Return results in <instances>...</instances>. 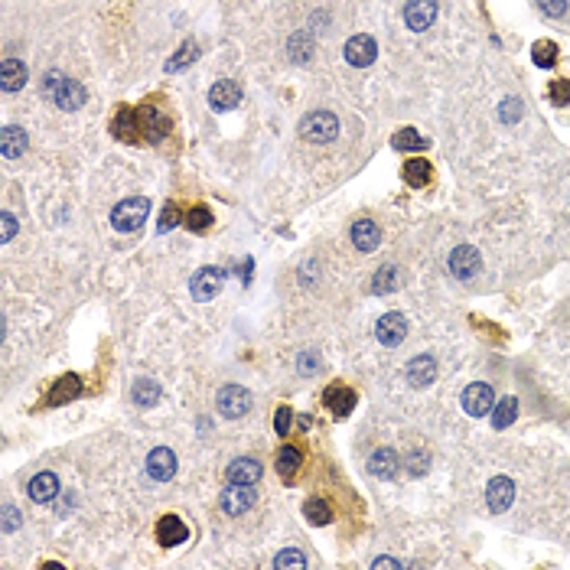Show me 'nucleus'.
<instances>
[{
    "label": "nucleus",
    "instance_id": "obj_1",
    "mask_svg": "<svg viewBox=\"0 0 570 570\" xmlns=\"http://www.w3.org/2000/svg\"><path fill=\"white\" fill-rule=\"evenodd\" d=\"M43 92L53 98L62 111H78L85 105V85L76 78H65L62 72H46L43 76Z\"/></svg>",
    "mask_w": 570,
    "mask_h": 570
},
{
    "label": "nucleus",
    "instance_id": "obj_2",
    "mask_svg": "<svg viewBox=\"0 0 570 570\" xmlns=\"http://www.w3.org/2000/svg\"><path fill=\"white\" fill-rule=\"evenodd\" d=\"M300 134L310 144H329V140L339 137V118L333 111H313L300 121Z\"/></svg>",
    "mask_w": 570,
    "mask_h": 570
},
{
    "label": "nucleus",
    "instance_id": "obj_3",
    "mask_svg": "<svg viewBox=\"0 0 570 570\" xmlns=\"http://www.w3.org/2000/svg\"><path fill=\"white\" fill-rule=\"evenodd\" d=\"M150 216V199H144V196H134V199H124V202L111 212V225L118 228V232H137L144 222Z\"/></svg>",
    "mask_w": 570,
    "mask_h": 570
},
{
    "label": "nucleus",
    "instance_id": "obj_4",
    "mask_svg": "<svg viewBox=\"0 0 570 570\" xmlns=\"http://www.w3.org/2000/svg\"><path fill=\"white\" fill-rule=\"evenodd\" d=\"M216 408L222 417H245L248 411H251V391L241 385H225L218 391Z\"/></svg>",
    "mask_w": 570,
    "mask_h": 570
},
{
    "label": "nucleus",
    "instance_id": "obj_5",
    "mask_svg": "<svg viewBox=\"0 0 570 570\" xmlns=\"http://www.w3.org/2000/svg\"><path fill=\"white\" fill-rule=\"evenodd\" d=\"M343 55H345V62L352 65V69H368V65L375 62V55H378V43L368 36V33H355L352 40L343 46Z\"/></svg>",
    "mask_w": 570,
    "mask_h": 570
},
{
    "label": "nucleus",
    "instance_id": "obj_6",
    "mask_svg": "<svg viewBox=\"0 0 570 570\" xmlns=\"http://www.w3.org/2000/svg\"><path fill=\"white\" fill-rule=\"evenodd\" d=\"M375 336H378V343L388 345V349L401 345L408 339V320H404V313H385L375 323Z\"/></svg>",
    "mask_w": 570,
    "mask_h": 570
},
{
    "label": "nucleus",
    "instance_id": "obj_7",
    "mask_svg": "<svg viewBox=\"0 0 570 570\" xmlns=\"http://www.w3.org/2000/svg\"><path fill=\"white\" fill-rule=\"evenodd\" d=\"M222 284H225V270L222 268H202V270H196V277H193V300L205 303V300H212L218 291H222Z\"/></svg>",
    "mask_w": 570,
    "mask_h": 570
},
{
    "label": "nucleus",
    "instance_id": "obj_8",
    "mask_svg": "<svg viewBox=\"0 0 570 570\" xmlns=\"http://www.w3.org/2000/svg\"><path fill=\"white\" fill-rule=\"evenodd\" d=\"M479 268H483V261H479V251L469 245H460V248H453V254H450V274L456 280H473L476 274H479Z\"/></svg>",
    "mask_w": 570,
    "mask_h": 570
},
{
    "label": "nucleus",
    "instance_id": "obj_9",
    "mask_svg": "<svg viewBox=\"0 0 570 570\" xmlns=\"http://www.w3.org/2000/svg\"><path fill=\"white\" fill-rule=\"evenodd\" d=\"M433 20H437V0H408L404 3V23L414 33L431 30Z\"/></svg>",
    "mask_w": 570,
    "mask_h": 570
},
{
    "label": "nucleus",
    "instance_id": "obj_10",
    "mask_svg": "<svg viewBox=\"0 0 570 570\" xmlns=\"http://www.w3.org/2000/svg\"><path fill=\"white\" fill-rule=\"evenodd\" d=\"M189 538V528L180 515H163L157 521V541H160V548H180L183 541Z\"/></svg>",
    "mask_w": 570,
    "mask_h": 570
},
{
    "label": "nucleus",
    "instance_id": "obj_11",
    "mask_svg": "<svg viewBox=\"0 0 570 570\" xmlns=\"http://www.w3.org/2000/svg\"><path fill=\"white\" fill-rule=\"evenodd\" d=\"M463 408L469 417H485L489 411H492V388L483 385V381H476L463 391Z\"/></svg>",
    "mask_w": 570,
    "mask_h": 570
},
{
    "label": "nucleus",
    "instance_id": "obj_12",
    "mask_svg": "<svg viewBox=\"0 0 570 570\" xmlns=\"http://www.w3.org/2000/svg\"><path fill=\"white\" fill-rule=\"evenodd\" d=\"M485 499H489V508H492L495 515H502L515 502V483L508 476H495L492 483H489V489H485Z\"/></svg>",
    "mask_w": 570,
    "mask_h": 570
},
{
    "label": "nucleus",
    "instance_id": "obj_13",
    "mask_svg": "<svg viewBox=\"0 0 570 570\" xmlns=\"http://www.w3.org/2000/svg\"><path fill=\"white\" fill-rule=\"evenodd\" d=\"M258 502V495L251 492V485H228L225 492H222V512L225 515H245L248 508Z\"/></svg>",
    "mask_w": 570,
    "mask_h": 570
},
{
    "label": "nucleus",
    "instance_id": "obj_14",
    "mask_svg": "<svg viewBox=\"0 0 570 570\" xmlns=\"http://www.w3.org/2000/svg\"><path fill=\"white\" fill-rule=\"evenodd\" d=\"M209 105L216 111H232L235 105H241V85L232 78H222L209 88Z\"/></svg>",
    "mask_w": 570,
    "mask_h": 570
},
{
    "label": "nucleus",
    "instance_id": "obj_15",
    "mask_svg": "<svg viewBox=\"0 0 570 570\" xmlns=\"http://www.w3.org/2000/svg\"><path fill=\"white\" fill-rule=\"evenodd\" d=\"M147 473H150V479H157V483L173 479V473H176V453H173L170 447L150 450V456H147Z\"/></svg>",
    "mask_w": 570,
    "mask_h": 570
},
{
    "label": "nucleus",
    "instance_id": "obj_16",
    "mask_svg": "<svg viewBox=\"0 0 570 570\" xmlns=\"http://www.w3.org/2000/svg\"><path fill=\"white\" fill-rule=\"evenodd\" d=\"M225 476L232 485H254L261 479V463L251 460V456H238V460L228 463Z\"/></svg>",
    "mask_w": 570,
    "mask_h": 570
},
{
    "label": "nucleus",
    "instance_id": "obj_17",
    "mask_svg": "<svg viewBox=\"0 0 570 570\" xmlns=\"http://www.w3.org/2000/svg\"><path fill=\"white\" fill-rule=\"evenodd\" d=\"M137 118H140V130H147V137H150V140H163V137H166V130H170V118H166L157 105H144V108L137 111Z\"/></svg>",
    "mask_w": 570,
    "mask_h": 570
},
{
    "label": "nucleus",
    "instance_id": "obj_18",
    "mask_svg": "<svg viewBox=\"0 0 570 570\" xmlns=\"http://www.w3.org/2000/svg\"><path fill=\"white\" fill-rule=\"evenodd\" d=\"M30 147V137H26V130L17 128V124H7V128L0 130V153L7 157V160H17L23 157Z\"/></svg>",
    "mask_w": 570,
    "mask_h": 570
},
{
    "label": "nucleus",
    "instance_id": "obj_19",
    "mask_svg": "<svg viewBox=\"0 0 570 570\" xmlns=\"http://www.w3.org/2000/svg\"><path fill=\"white\" fill-rule=\"evenodd\" d=\"M323 404L333 411L336 417H349L352 408H355V391L352 388H345V385H329L326 388V395H323Z\"/></svg>",
    "mask_w": 570,
    "mask_h": 570
},
{
    "label": "nucleus",
    "instance_id": "obj_20",
    "mask_svg": "<svg viewBox=\"0 0 570 570\" xmlns=\"http://www.w3.org/2000/svg\"><path fill=\"white\" fill-rule=\"evenodd\" d=\"M433 378H437V362H433V355H417V359L408 362V381L414 388L433 385Z\"/></svg>",
    "mask_w": 570,
    "mask_h": 570
},
{
    "label": "nucleus",
    "instance_id": "obj_21",
    "mask_svg": "<svg viewBox=\"0 0 570 570\" xmlns=\"http://www.w3.org/2000/svg\"><path fill=\"white\" fill-rule=\"evenodd\" d=\"M352 245L359 248V251H365V254L381 245V232H378V225L372 218H359L352 225Z\"/></svg>",
    "mask_w": 570,
    "mask_h": 570
},
{
    "label": "nucleus",
    "instance_id": "obj_22",
    "mask_svg": "<svg viewBox=\"0 0 570 570\" xmlns=\"http://www.w3.org/2000/svg\"><path fill=\"white\" fill-rule=\"evenodd\" d=\"M26 492H30L33 502H53L55 495H59V479H55L53 473L33 476L30 485H26Z\"/></svg>",
    "mask_w": 570,
    "mask_h": 570
},
{
    "label": "nucleus",
    "instance_id": "obj_23",
    "mask_svg": "<svg viewBox=\"0 0 570 570\" xmlns=\"http://www.w3.org/2000/svg\"><path fill=\"white\" fill-rule=\"evenodd\" d=\"M26 85V65L20 59H3L0 62V88L3 92H17Z\"/></svg>",
    "mask_w": 570,
    "mask_h": 570
},
{
    "label": "nucleus",
    "instance_id": "obj_24",
    "mask_svg": "<svg viewBox=\"0 0 570 570\" xmlns=\"http://www.w3.org/2000/svg\"><path fill=\"white\" fill-rule=\"evenodd\" d=\"M368 469H372V476H378V479H391V476L398 473V453L395 450H375L372 453V460H368Z\"/></svg>",
    "mask_w": 570,
    "mask_h": 570
},
{
    "label": "nucleus",
    "instance_id": "obj_25",
    "mask_svg": "<svg viewBox=\"0 0 570 570\" xmlns=\"http://www.w3.org/2000/svg\"><path fill=\"white\" fill-rule=\"evenodd\" d=\"M130 398H134V404H137V408H153V404L160 401V385H157V381H150V378H140V381H134Z\"/></svg>",
    "mask_w": 570,
    "mask_h": 570
},
{
    "label": "nucleus",
    "instance_id": "obj_26",
    "mask_svg": "<svg viewBox=\"0 0 570 570\" xmlns=\"http://www.w3.org/2000/svg\"><path fill=\"white\" fill-rule=\"evenodd\" d=\"M82 391V378H76V375H65V378H59L55 381V388H53V395H49V404L53 408H59V404H65V401H72Z\"/></svg>",
    "mask_w": 570,
    "mask_h": 570
},
{
    "label": "nucleus",
    "instance_id": "obj_27",
    "mask_svg": "<svg viewBox=\"0 0 570 570\" xmlns=\"http://www.w3.org/2000/svg\"><path fill=\"white\" fill-rule=\"evenodd\" d=\"M300 463H303V456H300V450H297V447H284V450L277 453V473H280V479H287V483H291L293 476H297V469H300Z\"/></svg>",
    "mask_w": 570,
    "mask_h": 570
},
{
    "label": "nucleus",
    "instance_id": "obj_28",
    "mask_svg": "<svg viewBox=\"0 0 570 570\" xmlns=\"http://www.w3.org/2000/svg\"><path fill=\"white\" fill-rule=\"evenodd\" d=\"M196 59H199V43L196 40H186L180 49H176V55H173L170 62H166V72H180V69H186V65H193Z\"/></svg>",
    "mask_w": 570,
    "mask_h": 570
},
{
    "label": "nucleus",
    "instance_id": "obj_29",
    "mask_svg": "<svg viewBox=\"0 0 570 570\" xmlns=\"http://www.w3.org/2000/svg\"><path fill=\"white\" fill-rule=\"evenodd\" d=\"M404 180H408L411 186H427L431 183V163L424 160V157H411V160L404 163Z\"/></svg>",
    "mask_w": 570,
    "mask_h": 570
},
{
    "label": "nucleus",
    "instance_id": "obj_30",
    "mask_svg": "<svg viewBox=\"0 0 570 570\" xmlns=\"http://www.w3.org/2000/svg\"><path fill=\"white\" fill-rule=\"evenodd\" d=\"M391 147L395 150H427V137H420L417 130L414 128H404V130H398L395 137H391Z\"/></svg>",
    "mask_w": 570,
    "mask_h": 570
},
{
    "label": "nucleus",
    "instance_id": "obj_31",
    "mask_svg": "<svg viewBox=\"0 0 570 570\" xmlns=\"http://www.w3.org/2000/svg\"><path fill=\"white\" fill-rule=\"evenodd\" d=\"M137 130H140V118L134 111L121 108L118 118H114V134H118L121 140H137Z\"/></svg>",
    "mask_w": 570,
    "mask_h": 570
},
{
    "label": "nucleus",
    "instance_id": "obj_32",
    "mask_svg": "<svg viewBox=\"0 0 570 570\" xmlns=\"http://www.w3.org/2000/svg\"><path fill=\"white\" fill-rule=\"evenodd\" d=\"M518 417V401L515 398H506V401H499V408L492 411V427L495 431H506L508 424Z\"/></svg>",
    "mask_w": 570,
    "mask_h": 570
},
{
    "label": "nucleus",
    "instance_id": "obj_33",
    "mask_svg": "<svg viewBox=\"0 0 570 570\" xmlns=\"http://www.w3.org/2000/svg\"><path fill=\"white\" fill-rule=\"evenodd\" d=\"M531 59L538 69H551V65L558 62V46L551 43V40H538V43L531 46Z\"/></svg>",
    "mask_w": 570,
    "mask_h": 570
},
{
    "label": "nucleus",
    "instance_id": "obj_34",
    "mask_svg": "<svg viewBox=\"0 0 570 570\" xmlns=\"http://www.w3.org/2000/svg\"><path fill=\"white\" fill-rule=\"evenodd\" d=\"M287 49H291V59H293V62H306V59H310V55H313V43H310V33H306V30H303V33H293V36H291V46H287Z\"/></svg>",
    "mask_w": 570,
    "mask_h": 570
},
{
    "label": "nucleus",
    "instance_id": "obj_35",
    "mask_svg": "<svg viewBox=\"0 0 570 570\" xmlns=\"http://www.w3.org/2000/svg\"><path fill=\"white\" fill-rule=\"evenodd\" d=\"M525 114V101L521 98H506L502 105H499V121L502 124H518Z\"/></svg>",
    "mask_w": 570,
    "mask_h": 570
},
{
    "label": "nucleus",
    "instance_id": "obj_36",
    "mask_svg": "<svg viewBox=\"0 0 570 570\" xmlns=\"http://www.w3.org/2000/svg\"><path fill=\"white\" fill-rule=\"evenodd\" d=\"M303 515H306V521H313V525H326V521H329V506H326L323 499H310V502L303 506Z\"/></svg>",
    "mask_w": 570,
    "mask_h": 570
},
{
    "label": "nucleus",
    "instance_id": "obj_37",
    "mask_svg": "<svg viewBox=\"0 0 570 570\" xmlns=\"http://www.w3.org/2000/svg\"><path fill=\"white\" fill-rule=\"evenodd\" d=\"M209 225H212V212H209L205 205L189 209V216H186V228H189V232H205Z\"/></svg>",
    "mask_w": 570,
    "mask_h": 570
},
{
    "label": "nucleus",
    "instance_id": "obj_38",
    "mask_svg": "<svg viewBox=\"0 0 570 570\" xmlns=\"http://www.w3.org/2000/svg\"><path fill=\"white\" fill-rule=\"evenodd\" d=\"M375 291L378 293L398 291V268H395V264H385V268L375 274Z\"/></svg>",
    "mask_w": 570,
    "mask_h": 570
},
{
    "label": "nucleus",
    "instance_id": "obj_39",
    "mask_svg": "<svg viewBox=\"0 0 570 570\" xmlns=\"http://www.w3.org/2000/svg\"><path fill=\"white\" fill-rule=\"evenodd\" d=\"M548 98L554 105H570V78H554L548 88Z\"/></svg>",
    "mask_w": 570,
    "mask_h": 570
},
{
    "label": "nucleus",
    "instance_id": "obj_40",
    "mask_svg": "<svg viewBox=\"0 0 570 570\" xmlns=\"http://www.w3.org/2000/svg\"><path fill=\"white\" fill-rule=\"evenodd\" d=\"M173 225H180V209H176V202H166L163 205V212H160V222H157V232H170Z\"/></svg>",
    "mask_w": 570,
    "mask_h": 570
},
{
    "label": "nucleus",
    "instance_id": "obj_41",
    "mask_svg": "<svg viewBox=\"0 0 570 570\" xmlns=\"http://www.w3.org/2000/svg\"><path fill=\"white\" fill-rule=\"evenodd\" d=\"M274 567L284 570V567H306V558H303L300 551H280L277 558H274Z\"/></svg>",
    "mask_w": 570,
    "mask_h": 570
},
{
    "label": "nucleus",
    "instance_id": "obj_42",
    "mask_svg": "<svg viewBox=\"0 0 570 570\" xmlns=\"http://www.w3.org/2000/svg\"><path fill=\"white\" fill-rule=\"evenodd\" d=\"M291 424H293V411L287 408V404H284V408H277V414H274V431H277L280 437H287Z\"/></svg>",
    "mask_w": 570,
    "mask_h": 570
},
{
    "label": "nucleus",
    "instance_id": "obj_43",
    "mask_svg": "<svg viewBox=\"0 0 570 570\" xmlns=\"http://www.w3.org/2000/svg\"><path fill=\"white\" fill-rule=\"evenodd\" d=\"M538 10L544 17H564L567 13V0H538Z\"/></svg>",
    "mask_w": 570,
    "mask_h": 570
},
{
    "label": "nucleus",
    "instance_id": "obj_44",
    "mask_svg": "<svg viewBox=\"0 0 570 570\" xmlns=\"http://www.w3.org/2000/svg\"><path fill=\"white\" fill-rule=\"evenodd\" d=\"M427 463H431V460H427V453H414V450H411V456H408V466H411V476H414V473H417V476H424V473H427Z\"/></svg>",
    "mask_w": 570,
    "mask_h": 570
},
{
    "label": "nucleus",
    "instance_id": "obj_45",
    "mask_svg": "<svg viewBox=\"0 0 570 570\" xmlns=\"http://www.w3.org/2000/svg\"><path fill=\"white\" fill-rule=\"evenodd\" d=\"M316 372H320V355L303 352L300 355V375H316Z\"/></svg>",
    "mask_w": 570,
    "mask_h": 570
},
{
    "label": "nucleus",
    "instance_id": "obj_46",
    "mask_svg": "<svg viewBox=\"0 0 570 570\" xmlns=\"http://www.w3.org/2000/svg\"><path fill=\"white\" fill-rule=\"evenodd\" d=\"M17 525H20V515H17V508H13V506H3V531L10 535V531H17Z\"/></svg>",
    "mask_w": 570,
    "mask_h": 570
},
{
    "label": "nucleus",
    "instance_id": "obj_47",
    "mask_svg": "<svg viewBox=\"0 0 570 570\" xmlns=\"http://www.w3.org/2000/svg\"><path fill=\"white\" fill-rule=\"evenodd\" d=\"M0 222H3V235H0V238H3V241H10V238L17 235V218H13L10 212H0Z\"/></svg>",
    "mask_w": 570,
    "mask_h": 570
},
{
    "label": "nucleus",
    "instance_id": "obj_48",
    "mask_svg": "<svg viewBox=\"0 0 570 570\" xmlns=\"http://www.w3.org/2000/svg\"><path fill=\"white\" fill-rule=\"evenodd\" d=\"M375 567H401V564H398L395 558H378V560H375Z\"/></svg>",
    "mask_w": 570,
    "mask_h": 570
}]
</instances>
